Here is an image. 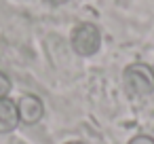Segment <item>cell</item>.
I'll return each mask as SVG.
<instances>
[{
    "label": "cell",
    "instance_id": "6da1fadb",
    "mask_svg": "<svg viewBox=\"0 0 154 144\" xmlns=\"http://www.w3.org/2000/svg\"><path fill=\"white\" fill-rule=\"evenodd\" d=\"M122 83H125L127 93L133 95V98L150 95V93H154V70L148 64H141V62L129 64L125 68Z\"/></svg>",
    "mask_w": 154,
    "mask_h": 144
},
{
    "label": "cell",
    "instance_id": "7a4b0ae2",
    "mask_svg": "<svg viewBox=\"0 0 154 144\" xmlns=\"http://www.w3.org/2000/svg\"><path fill=\"white\" fill-rule=\"evenodd\" d=\"M72 49L82 55V57H91L99 51L101 47V32L95 24L91 21H85V24H78L74 30H72Z\"/></svg>",
    "mask_w": 154,
    "mask_h": 144
},
{
    "label": "cell",
    "instance_id": "3957f363",
    "mask_svg": "<svg viewBox=\"0 0 154 144\" xmlns=\"http://www.w3.org/2000/svg\"><path fill=\"white\" fill-rule=\"evenodd\" d=\"M17 112H19V123L26 125H34L42 119L45 114V104L38 95L34 93H26L17 100Z\"/></svg>",
    "mask_w": 154,
    "mask_h": 144
},
{
    "label": "cell",
    "instance_id": "277c9868",
    "mask_svg": "<svg viewBox=\"0 0 154 144\" xmlns=\"http://www.w3.org/2000/svg\"><path fill=\"white\" fill-rule=\"evenodd\" d=\"M19 123L17 102L11 98H0V133H11Z\"/></svg>",
    "mask_w": 154,
    "mask_h": 144
},
{
    "label": "cell",
    "instance_id": "5b68a950",
    "mask_svg": "<svg viewBox=\"0 0 154 144\" xmlns=\"http://www.w3.org/2000/svg\"><path fill=\"white\" fill-rule=\"evenodd\" d=\"M11 78L0 70V98H9V93H11Z\"/></svg>",
    "mask_w": 154,
    "mask_h": 144
},
{
    "label": "cell",
    "instance_id": "8992f818",
    "mask_svg": "<svg viewBox=\"0 0 154 144\" xmlns=\"http://www.w3.org/2000/svg\"><path fill=\"white\" fill-rule=\"evenodd\" d=\"M129 144H154V138H150V136H135V138H131L129 140Z\"/></svg>",
    "mask_w": 154,
    "mask_h": 144
},
{
    "label": "cell",
    "instance_id": "52a82bcc",
    "mask_svg": "<svg viewBox=\"0 0 154 144\" xmlns=\"http://www.w3.org/2000/svg\"><path fill=\"white\" fill-rule=\"evenodd\" d=\"M66 144H85V142H78V140H72V142H66Z\"/></svg>",
    "mask_w": 154,
    "mask_h": 144
}]
</instances>
